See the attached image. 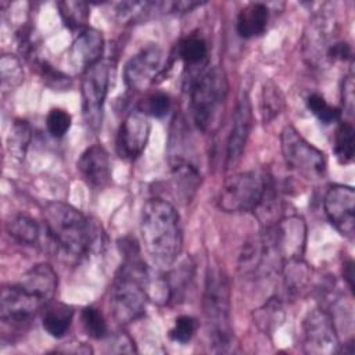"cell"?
Here are the masks:
<instances>
[{"mask_svg": "<svg viewBox=\"0 0 355 355\" xmlns=\"http://www.w3.org/2000/svg\"><path fill=\"white\" fill-rule=\"evenodd\" d=\"M43 216V223L54 244V250H60L75 259L86 258L101 250V227L75 207L53 201L44 207Z\"/></svg>", "mask_w": 355, "mask_h": 355, "instance_id": "cell-1", "label": "cell"}, {"mask_svg": "<svg viewBox=\"0 0 355 355\" xmlns=\"http://www.w3.org/2000/svg\"><path fill=\"white\" fill-rule=\"evenodd\" d=\"M219 208L230 214L254 212L262 225L275 222L277 193L270 175L261 171H245L229 176L218 197Z\"/></svg>", "mask_w": 355, "mask_h": 355, "instance_id": "cell-2", "label": "cell"}, {"mask_svg": "<svg viewBox=\"0 0 355 355\" xmlns=\"http://www.w3.org/2000/svg\"><path fill=\"white\" fill-rule=\"evenodd\" d=\"M140 233L144 250L157 268L172 265L182 251L180 218L166 200L150 198L140 216Z\"/></svg>", "mask_w": 355, "mask_h": 355, "instance_id": "cell-3", "label": "cell"}, {"mask_svg": "<svg viewBox=\"0 0 355 355\" xmlns=\"http://www.w3.org/2000/svg\"><path fill=\"white\" fill-rule=\"evenodd\" d=\"M123 262L116 272L110 291V308L116 322L126 324L146 312L147 293L144 287L148 268L135 241L122 240Z\"/></svg>", "mask_w": 355, "mask_h": 355, "instance_id": "cell-4", "label": "cell"}, {"mask_svg": "<svg viewBox=\"0 0 355 355\" xmlns=\"http://www.w3.org/2000/svg\"><path fill=\"white\" fill-rule=\"evenodd\" d=\"M202 309L214 351H232L234 334L230 318V283L226 272L218 266H209L207 270Z\"/></svg>", "mask_w": 355, "mask_h": 355, "instance_id": "cell-5", "label": "cell"}, {"mask_svg": "<svg viewBox=\"0 0 355 355\" xmlns=\"http://www.w3.org/2000/svg\"><path fill=\"white\" fill-rule=\"evenodd\" d=\"M304 58L315 68H327L336 61L352 58L351 44L338 36L337 21L324 14H316L308 24L302 40Z\"/></svg>", "mask_w": 355, "mask_h": 355, "instance_id": "cell-6", "label": "cell"}, {"mask_svg": "<svg viewBox=\"0 0 355 355\" xmlns=\"http://www.w3.org/2000/svg\"><path fill=\"white\" fill-rule=\"evenodd\" d=\"M227 94V79L219 67L204 69L190 82V111L196 128L208 132L216 121Z\"/></svg>", "mask_w": 355, "mask_h": 355, "instance_id": "cell-7", "label": "cell"}, {"mask_svg": "<svg viewBox=\"0 0 355 355\" xmlns=\"http://www.w3.org/2000/svg\"><path fill=\"white\" fill-rule=\"evenodd\" d=\"M280 147L287 168L305 180L316 182L326 175L324 154L309 143L291 125L284 126L280 133Z\"/></svg>", "mask_w": 355, "mask_h": 355, "instance_id": "cell-8", "label": "cell"}, {"mask_svg": "<svg viewBox=\"0 0 355 355\" xmlns=\"http://www.w3.org/2000/svg\"><path fill=\"white\" fill-rule=\"evenodd\" d=\"M110 72L111 65L107 60H100L83 72L80 83L83 119L93 132L101 128L104 101L110 89Z\"/></svg>", "mask_w": 355, "mask_h": 355, "instance_id": "cell-9", "label": "cell"}, {"mask_svg": "<svg viewBox=\"0 0 355 355\" xmlns=\"http://www.w3.org/2000/svg\"><path fill=\"white\" fill-rule=\"evenodd\" d=\"M49 305L19 282L6 284L0 295V318L3 323L21 326L28 323L40 309Z\"/></svg>", "mask_w": 355, "mask_h": 355, "instance_id": "cell-10", "label": "cell"}, {"mask_svg": "<svg viewBox=\"0 0 355 355\" xmlns=\"http://www.w3.org/2000/svg\"><path fill=\"white\" fill-rule=\"evenodd\" d=\"M304 351L306 354L327 355L338 351V336L331 315L320 308L308 312L302 323Z\"/></svg>", "mask_w": 355, "mask_h": 355, "instance_id": "cell-11", "label": "cell"}, {"mask_svg": "<svg viewBox=\"0 0 355 355\" xmlns=\"http://www.w3.org/2000/svg\"><path fill=\"white\" fill-rule=\"evenodd\" d=\"M162 50L155 46L143 47L128 60L123 68L125 85L133 92H143L157 82L164 71Z\"/></svg>", "mask_w": 355, "mask_h": 355, "instance_id": "cell-12", "label": "cell"}, {"mask_svg": "<svg viewBox=\"0 0 355 355\" xmlns=\"http://www.w3.org/2000/svg\"><path fill=\"white\" fill-rule=\"evenodd\" d=\"M323 209L329 222L344 237L355 233V190L347 184H333L323 198Z\"/></svg>", "mask_w": 355, "mask_h": 355, "instance_id": "cell-13", "label": "cell"}, {"mask_svg": "<svg viewBox=\"0 0 355 355\" xmlns=\"http://www.w3.org/2000/svg\"><path fill=\"white\" fill-rule=\"evenodd\" d=\"M151 125L141 108L132 110L122 121L116 136V151L123 159H136L144 151Z\"/></svg>", "mask_w": 355, "mask_h": 355, "instance_id": "cell-14", "label": "cell"}, {"mask_svg": "<svg viewBox=\"0 0 355 355\" xmlns=\"http://www.w3.org/2000/svg\"><path fill=\"white\" fill-rule=\"evenodd\" d=\"M252 105L251 100L247 93H241V96L237 100L233 119H232V128L227 137V146H226V165L227 168L234 166L247 146L248 137L251 135L252 129Z\"/></svg>", "mask_w": 355, "mask_h": 355, "instance_id": "cell-15", "label": "cell"}, {"mask_svg": "<svg viewBox=\"0 0 355 355\" xmlns=\"http://www.w3.org/2000/svg\"><path fill=\"white\" fill-rule=\"evenodd\" d=\"M78 171L92 189H104L111 182V161L101 144L89 146L78 159Z\"/></svg>", "mask_w": 355, "mask_h": 355, "instance_id": "cell-16", "label": "cell"}, {"mask_svg": "<svg viewBox=\"0 0 355 355\" xmlns=\"http://www.w3.org/2000/svg\"><path fill=\"white\" fill-rule=\"evenodd\" d=\"M104 51V37L103 33L94 28H85L80 31L75 40L72 42L69 50V58L72 65L85 72L87 68L98 62Z\"/></svg>", "mask_w": 355, "mask_h": 355, "instance_id": "cell-17", "label": "cell"}, {"mask_svg": "<svg viewBox=\"0 0 355 355\" xmlns=\"http://www.w3.org/2000/svg\"><path fill=\"white\" fill-rule=\"evenodd\" d=\"M6 230L11 239H14L17 243L24 245H43V240L51 244L54 248V244L46 230L44 223L39 225L35 219L26 215H15L10 218V220L6 223Z\"/></svg>", "mask_w": 355, "mask_h": 355, "instance_id": "cell-18", "label": "cell"}, {"mask_svg": "<svg viewBox=\"0 0 355 355\" xmlns=\"http://www.w3.org/2000/svg\"><path fill=\"white\" fill-rule=\"evenodd\" d=\"M171 166L172 183L178 198L183 202H190L201 182L200 171L196 165L182 157H175Z\"/></svg>", "mask_w": 355, "mask_h": 355, "instance_id": "cell-19", "label": "cell"}, {"mask_svg": "<svg viewBox=\"0 0 355 355\" xmlns=\"http://www.w3.org/2000/svg\"><path fill=\"white\" fill-rule=\"evenodd\" d=\"M19 283L50 304L57 290V273L50 263H37L21 277Z\"/></svg>", "mask_w": 355, "mask_h": 355, "instance_id": "cell-20", "label": "cell"}, {"mask_svg": "<svg viewBox=\"0 0 355 355\" xmlns=\"http://www.w3.org/2000/svg\"><path fill=\"white\" fill-rule=\"evenodd\" d=\"M269 22V8L263 3H250L240 10L236 29L240 37L251 39L261 36Z\"/></svg>", "mask_w": 355, "mask_h": 355, "instance_id": "cell-21", "label": "cell"}, {"mask_svg": "<svg viewBox=\"0 0 355 355\" xmlns=\"http://www.w3.org/2000/svg\"><path fill=\"white\" fill-rule=\"evenodd\" d=\"M73 319V309L62 302H50L43 309L42 326L46 333L54 338L67 334Z\"/></svg>", "mask_w": 355, "mask_h": 355, "instance_id": "cell-22", "label": "cell"}, {"mask_svg": "<svg viewBox=\"0 0 355 355\" xmlns=\"http://www.w3.org/2000/svg\"><path fill=\"white\" fill-rule=\"evenodd\" d=\"M208 43L207 40L198 33H190L183 37L176 47V53L179 60L187 68H202L207 65L208 61Z\"/></svg>", "mask_w": 355, "mask_h": 355, "instance_id": "cell-23", "label": "cell"}, {"mask_svg": "<svg viewBox=\"0 0 355 355\" xmlns=\"http://www.w3.org/2000/svg\"><path fill=\"white\" fill-rule=\"evenodd\" d=\"M279 272L283 273L284 286L290 295L301 294L309 284L311 269H309L308 263L304 262L302 258L284 261L282 263Z\"/></svg>", "mask_w": 355, "mask_h": 355, "instance_id": "cell-24", "label": "cell"}, {"mask_svg": "<svg viewBox=\"0 0 355 355\" xmlns=\"http://www.w3.org/2000/svg\"><path fill=\"white\" fill-rule=\"evenodd\" d=\"M60 17L64 25L73 32H80L87 28V19L90 15V8L86 1H60L58 4Z\"/></svg>", "mask_w": 355, "mask_h": 355, "instance_id": "cell-25", "label": "cell"}, {"mask_svg": "<svg viewBox=\"0 0 355 355\" xmlns=\"http://www.w3.org/2000/svg\"><path fill=\"white\" fill-rule=\"evenodd\" d=\"M333 151L337 161L343 165L352 162L355 154V129L352 122L341 121L334 135Z\"/></svg>", "mask_w": 355, "mask_h": 355, "instance_id": "cell-26", "label": "cell"}, {"mask_svg": "<svg viewBox=\"0 0 355 355\" xmlns=\"http://www.w3.org/2000/svg\"><path fill=\"white\" fill-rule=\"evenodd\" d=\"M32 139V129L28 121L15 119L7 136V150L10 155L18 161L24 159Z\"/></svg>", "mask_w": 355, "mask_h": 355, "instance_id": "cell-27", "label": "cell"}, {"mask_svg": "<svg viewBox=\"0 0 355 355\" xmlns=\"http://www.w3.org/2000/svg\"><path fill=\"white\" fill-rule=\"evenodd\" d=\"M283 104V94L279 86L275 82L268 80L261 93V115L263 122L268 123L275 119L282 112Z\"/></svg>", "mask_w": 355, "mask_h": 355, "instance_id": "cell-28", "label": "cell"}, {"mask_svg": "<svg viewBox=\"0 0 355 355\" xmlns=\"http://www.w3.org/2000/svg\"><path fill=\"white\" fill-rule=\"evenodd\" d=\"M306 107L324 125L338 122L341 118V110L329 104L319 93H312L306 97Z\"/></svg>", "mask_w": 355, "mask_h": 355, "instance_id": "cell-29", "label": "cell"}, {"mask_svg": "<svg viewBox=\"0 0 355 355\" xmlns=\"http://www.w3.org/2000/svg\"><path fill=\"white\" fill-rule=\"evenodd\" d=\"M0 76L1 87L4 90H11L17 87L24 80V69L17 57L4 54L0 60Z\"/></svg>", "mask_w": 355, "mask_h": 355, "instance_id": "cell-30", "label": "cell"}, {"mask_svg": "<svg viewBox=\"0 0 355 355\" xmlns=\"http://www.w3.org/2000/svg\"><path fill=\"white\" fill-rule=\"evenodd\" d=\"M80 319H82L83 329L89 337L101 340L107 336V333H108L107 322H105L103 313L97 308H94V306L83 308V311L80 313Z\"/></svg>", "mask_w": 355, "mask_h": 355, "instance_id": "cell-31", "label": "cell"}, {"mask_svg": "<svg viewBox=\"0 0 355 355\" xmlns=\"http://www.w3.org/2000/svg\"><path fill=\"white\" fill-rule=\"evenodd\" d=\"M198 327V322L194 316L190 315H180L175 319L172 329L169 330V337L180 344L189 343L193 336L196 334Z\"/></svg>", "mask_w": 355, "mask_h": 355, "instance_id": "cell-32", "label": "cell"}, {"mask_svg": "<svg viewBox=\"0 0 355 355\" xmlns=\"http://www.w3.org/2000/svg\"><path fill=\"white\" fill-rule=\"evenodd\" d=\"M71 123H72V118L69 112H67L62 108H53L49 111L46 116V128L49 133L55 139L65 136V133L71 128Z\"/></svg>", "mask_w": 355, "mask_h": 355, "instance_id": "cell-33", "label": "cell"}, {"mask_svg": "<svg viewBox=\"0 0 355 355\" xmlns=\"http://www.w3.org/2000/svg\"><path fill=\"white\" fill-rule=\"evenodd\" d=\"M258 324L263 330H269L272 326H275L276 322L280 320L283 309H282V302L279 298H270L261 309H258Z\"/></svg>", "mask_w": 355, "mask_h": 355, "instance_id": "cell-34", "label": "cell"}, {"mask_svg": "<svg viewBox=\"0 0 355 355\" xmlns=\"http://www.w3.org/2000/svg\"><path fill=\"white\" fill-rule=\"evenodd\" d=\"M141 110L147 115H151L154 118H162L171 110V98L166 93H162V92L153 93L147 98V101L144 104V108H141Z\"/></svg>", "mask_w": 355, "mask_h": 355, "instance_id": "cell-35", "label": "cell"}, {"mask_svg": "<svg viewBox=\"0 0 355 355\" xmlns=\"http://www.w3.org/2000/svg\"><path fill=\"white\" fill-rule=\"evenodd\" d=\"M37 68H39V72H40V76L43 78V80H46L53 87H55V89L65 87V86L68 87V82H69L68 76H65L60 71L54 69L46 61H39L37 62Z\"/></svg>", "mask_w": 355, "mask_h": 355, "instance_id": "cell-36", "label": "cell"}, {"mask_svg": "<svg viewBox=\"0 0 355 355\" xmlns=\"http://www.w3.org/2000/svg\"><path fill=\"white\" fill-rule=\"evenodd\" d=\"M108 349L110 352H116V354H121V352H136V345H135V341L125 333H119L116 336H114L111 338V343L108 344Z\"/></svg>", "mask_w": 355, "mask_h": 355, "instance_id": "cell-37", "label": "cell"}, {"mask_svg": "<svg viewBox=\"0 0 355 355\" xmlns=\"http://www.w3.org/2000/svg\"><path fill=\"white\" fill-rule=\"evenodd\" d=\"M341 96H343L344 110L349 115H352V111H354V78H352V73L345 76L343 89H341Z\"/></svg>", "mask_w": 355, "mask_h": 355, "instance_id": "cell-38", "label": "cell"}, {"mask_svg": "<svg viewBox=\"0 0 355 355\" xmlns=\"http://www.w3.org/2000/svg\"><path fill=\"white\" fill-rule=\"evenodd\" d=\"M343 276H344L349 290L354 291V262H352V259H348L347 262H344V265H343Z\"/></svg>", "mask_w": 355, "mask_h": 355, "instance_id": "cell-39", "label": "cell"}]
</instances>
